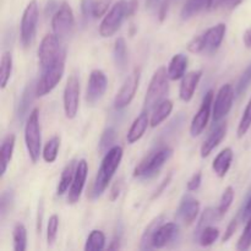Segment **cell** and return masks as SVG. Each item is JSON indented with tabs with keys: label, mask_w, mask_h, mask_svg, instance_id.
I'll use <instances>...</instances> for the list:
<instances>
[{
	"label": "cell",
	"mask_w": 251,
	"mask_h": 251,
	"mask_svg": "<svg viewBox=\"0 0 251 251\" xmlns=\"http://www.w3.org/2000/svg\"><path fill=\"white\" fill-rule=\"evenodd\" d=\"M76 167H77V162H76L75 159H73V161L64 168L63 173H61L60 181H59L58 189H56V194H58L59 196L64 195V194L69 190V186H71V184H73Z\"/></svg>",
	"instance_id": "27"
},
{
	"label": "cell",
	"mask_w": 251,
	"mask_h": 251,
	"mask_svg": "<svg viewBox=\"0 0 251 251\" xmlns=\"http://www.w3.org/2000/svg\"><path fill=\"white\" fill-rule=\"evenodd\" d=\"M36 85L37 83L31 81V82L25 87L24 92H22L21 98H20L19 109H17V115H19L20 122H22V120L26 118V115L28 114L29 107L32 105L33 98L34 96H36Z\"/></svg>",
	"instance_id": "22"
},
{
	"label": "cell",
	"mask_w": 251,
	"mask_h": 251,
	"mask_svg": "<svg viewBox=\"0 0 251 251\" xmlns=\"http://www.w3.org/2000/svg\"><path fill=\"white\" fill-rule=\"evenodd\" d=\"M243 0H208V9L216 10L218 7H227V9H234L238 5L242 4Z\"/></svg>",
	"instance_id": "43"
},
{
	"label": "cell",
	"mask_w": 251,
	"mask_h": 251,
	"mask_svg": "<svg viewBox=\"0 0 251 251\" xmlns=\"http://www.w3.org/2000/svg\"><path fill=\"white\" fill-rule=\"evenodd\" d=\"M149 124V112L144 110V112L135 119V122L132 123L131 127H130L129 132H127V142H129V144H135L136 141H139V140L144 136Z\"/></svg>",
	"instance_id": "21"
},
{
	"label": "cell",
	"mask_w": 251,
	"mask_h": 251,
	"mask_svg": "<svg viewBox=\"0 0 251 251\" xmlns=\"http://www.w3.org/2000/svg\"><path fill=\"white\" fill-rule=\"evenodd\" d=\"M202 76V71H191V73L185 74L183 76V80L180 83V90H179V96L180 100L184 102H190L194 97L196 87H198L200 78Z\"/></svg>",
	"instance_id": "19"
},
{
	"label": "cell",
	"mask_w": 251,
	"mask_h": 251,
	"mask_svg": "<svg viewBox=\"0 0 251 251\" xmlns=\"http://www.w3.org/2000/svg\"><path fill=\"white\" fill-rule=\"evenodd\" d=\"M125 17H129V12H127V1L120 0L117 4L113 5L112 9L109 10V12L105 15L103 21L100 22V36L104 37V38L112 37L113 34L120 28Z\"/></svg>",
	"instance_id": "6"
},
{
	"label": "cell",
	"mask_w": 251,
	"mask_h": 251,
	"mask_svg": "<svg viewBox=\"0 0 251 251\" xmlns=\"http://www.w3.org/2000/svg\"><path fill=\"white\" fill-rule=\"evenodd\" d=\"M14 201L15 194L12 189H6L5 191H2L1 199H0V217H1V220H4L9 215L10 211L12 210Z\"/></svg>",
	"instance_id": "35"
},
{
	"label": "cell",
	"mask_w": 251,
	"mask_h": 251,
	"mask_svg": "<svg viewBox=\"0 0 251 251\" xmlns=\"http://www.w3.org/2000/svg\"><path fill=\"white\" fill-rule=\"evenodd\" d=\"M61 39L55 34H48L44 37L38 48V59L41 70H46L50 65L61 59H66V51L61 46Z\"/></svg>",
	"instance_id": "5"
},
{
	"label": "cell",
	"mask_w": 251,
	"mask_h": 251,
	"mask_svg": "<svg viewBox=\"0 0 251 251\" xmlns=\"http://www.w3.org/2000/svg\"><path fill=\"white\" fill-rule=\"evenodd\" d=\"M251 126V98L248 103L247 108L244 110V114H243L242 120L239 123V126H238V137L242 139V137L245 136L248 131H249Z\"/></svg>",
	"instance_id": "39"
},
{
	"label": "cell",
	"mask_w": 251,
	"mask_h": 251,
	"mask_svg": "<svg viewBox=\"0 0 251 251\" xmlns=\"http://www.w3.org/2000/svg\"><path fill=\"white\" fill-rule=\"evenodd\" d=\"M200 212V202L191 194H185L179 205L176 216L186 226H190Z\"/></svg>",
	"instance_id": "16"
},
{
	"label": "cell",
	"mask_w": 251,
	"mask_h": 251,
	"mask_svg": "<svg viewBox=\"0 0 251 251\" xmlns=\"http://www.w3.org/2000/svg\"><path fill=\"white\" fill-rule=\"evenodd\" d=\"M227 134V124L222 123L221 125H218L215 130L210 134V136L203 141L202 146H201V157L206 158L207 156H210L211 152L221 144L223 139L226 137Z\"/></svg>",
	"instance_id": "20"
},
{
	"label": "cell",
	"mask_w": 251,
	"mask_h": 251,
	"mask_svg": "<svg viewBox=\"0 0 251 251\" xmlns=\"http://www.w3.org/2000/svg\"><path fill=\"white\" fill-rule=\"evenodd\" d=\"M25 142L28 156L33 163H36L41 156L42 149V135L41 124H39V110L34 108L27 118L26 126H25Z\"/></svg>",
	"instance_id": "4"
},
{
	"label": "cell",
	"mask_w": 251,
	"mask_h": 251,
	"mask_svg": "<svg viewBox=\"0 0 251 251\" xmlns=\"http://www.w3.org/2000/svg\"><path fill=\"white\" fill-rule=\"evenodd\" d=\"M15 147V135L10 134L2 140L1 147H0V162H1V176L6 172L7 166L12 158Z\"/></svg>",
	"instance_id": "25"
},
{
	"label": "cell",
	"mask_w": 251,
	"mask_h": 251,
	"mask_svg": "<svg viewBox=\"0 0 251 251\" xmlns=\"http://www.w3.org/2000/svg\"><path fill=\"white\" fill-rule=\"evenodd\" d=\"M115 140V130L114 127H107L103 131L102 136H100V144H98V150L102 153H107L110 149L113 147Z\"/></svg>",
	"instance_id": "37"
},
{
	"label": "cell",
	"mask_w": 251,
	"mask_h": 251,
	"mask_svg": "<svg viewBox=\"0 0 251 251\" xmlns=\"http://www.w3.org/2000/svg\"><path fill=\"white\" fill-rule=\"evenodd\" d=\"M218 237H220V230L217 228L207 226L199 234V242L201 247H211L218 239Z\"/></svg>",
	"instance_id": "36"
},
{
	"label": "cell",
	"mask_w": 251,
	"mask_h": 251,
	"mask_svg": "<svg viewBox=\"0 0 251 251\" xmlns=\"http://www.w3.org/2000/svg\"><path fill=\"white\" fill-rule=\"evenodd\" d=\"M186 68H188V58L184 54H176L172 58L171 63L168 66V77L169 80L176 81L179 78H183L185 75Z\"/></svg>",
	"instance_id": "24"
},
{
	"label": "cell",
	"mask_w": 251,
	"mask_h": 251,
	"mask_svg": "<svg viewBox=\"0 0 251 251\" xmlns=\"http://www.w3.org/2000/svg\"><path fill=\"white\" fill-rule=\"evenodd\" d=\"M140 83V69H134L131 74L126 77L125 82L120 87L114 100L115 109H123L127 107L134 100Z\"/></svg>",
	"instance_id": "11"
},
{
	"label": "cell",
	"mask_w": 251,
	"mask_h": 251,
	"mask_svg": "<svg viewBox=\"0 0 251 251\" xmlns=\"http://www.w3.org/2000/svg\"><path fill=\"white\" fill-rule=\"evenodd\" d=\"M114 60L119 70H124L127 64V49L124 38H118L114 46Z\"/></svg>",
	"instance_id": "30"
},
{
	"label": "cell",
	"mask_w": 251,
	"mask_h": 251,
	"mask_svg": "<svg viewBox=\"0 0 251 251\" xmlns=\"http://www.w3.org/2000/svg\"><path fill=\"white\" fill-rule=\"evenodd\" d=\"M208 6V0H186L181 9L180 16L183 20H189L198 15L201 10Z\"/></svg>",
	"instance_id": "29"
},
{
	"label": "cell",
	"mask_w": 251,
	"mask_h": 251,
	"mask_svg": "<svg viewBox=\"0 0 251 251\" xmlns=\"http://www.w3.org/2000/svg\"><path fill=\"white\" fill-rule=\"evenodd\" d=\"M250 83H251V64L248 66V69L243 73V75L240 76L239 81H238L237 87H235V96H242L243 93L248 90Z\"/></svg>",
	"instance_id": "41"
},
{
	"label": "cell",
	"mask_w": 251,
	"mask_h": 251,
	"mask_svg": "<svg viewBox=\"0 0 251 251\" xmlns=\"http://www.w3.org/2000/svg\"><path fill=\"white\" fill-rule=\"evenodd\" d=\"M38 19V4H37L36 0H32L27 5L26 9H25L21 19V34L20 36H21V43L25 48H28L33 43L34 37H36Z\"/></svg>",
	"instance_id": "8"
},
{
	"label": "cell",
	"mask_w": 251,
	"mask_h": 251,
	"mask_svg": "<svg viewBox=\"0 0 251 251\" xmlns=\"http://www.w3.org/2000/svg\"><path fill=\"white\" fill-rule=\"evenodd\" d=\"M108 86V80L104 73L100 70H93L88 80L87 91H86V100L88 104H95L103 97Z\"/></svg>",
	"instance_id": "14"
},
{
	"label": "cell",
	"mask_w": 251,
	"mask_h": 251,
	"mask_svg": "<svg viewBox=\"0 0 251 251\" xmlns=\"http://www.w3.org/2000/svg\"><path fill=\"white\" fill-rule=\"evenodd\" d=\"M251 217V196L248 200L247 206L244 208V212H243V218H250Z\"/></svg>",
	"instance_id": "54"
},
{
	"label": "cell",
	"mask_w": 251,
	"mask_h": 251,
	"mask_svg": "<svg viewBox=\"0 0 251 251\" xmlns=\"http://www.w3.org/2000/svg\"><path fill=\"white\" fill-rule=\"evenodd\" d=\"M171 179H172V174H169V176H168V178H166V179H164V180H163V183L161 184V186H159V188L157 189V190H156V193H154V195L152 196V199H156V198H158V196L161 195L162 193H163V190H164V189H166V186H168V184L171 183Z\"/></svg>",
	"instance_id": "50"
},
{
	"label": "cell",
	"mask_w": 251,
	"mask_h": 251,
	"mask_svg": "<svg viewBox=\"0 0 251 251\" xmlns=\"http://www.w3.org/2000/svg\"><path fill=\"white\" fill-rule=\"evenodd\" d=\"M163 221H164V216L161 215L158 217L154 218L147 228L145 229L144 234L141 237V242H140V249L141 250H150V249H153L152 248V240H153V235L156 233V230L158 229L159 226L163 225Z\"/></svg>",
	"instance_id": "26"
},
{
	"label": "cell",
	"mask_w": 251,
	"mask_h": 251,
	"mask_svg": "<svg viewBox=\"0 0 251 251\" xmlns=\"http://www.w3.org/2000/svg\"><path fill=\"white\" fill-rule=\"evenodd\" d=\"M123 158V149L120 146H113L109 151L105 153L102 163H100V171L93 183L92 190L90 193L91 199H97L105 191L109 185L113 176L119 168L120 162Z\"/></svg>",
	"instance_id": "1"
},
{
	"label": "cell",
	"mask_w": 251,
	"mask_h": 251,
	"mask_svg": "<svg viewBox=\"0 0 251 251\" xmlns=\"http://www.w3.org/2000/svg\"><path fill=\"white\" fill-rule=\"evenodd\" d=\"M80 104V80L76 75H71L64 90V112L68 119L77 115Z\"/></svg>",
	"instance_id": "10"
},
{
	"label": "cell",
	"mask_w": 251,
	"mask_h": 251,
	"mask_svg": "<svg viewBox=\"0 0 251 251\" xmlns=\"http://www.w3.org/2000/svg\"><path fill=\"white\" fill-rule=\"evenodd\" d=\"M58 229H59V217L56 215L50 216L48 221V227H47V242L48 245L54 244V242L56 240V235H58Z\"/></svg>",
	"instance_id": "40"
},
{
	"label": "cell",
	"mask_w": 251,
	"mask_h": 251,
	"mask_svg": "<svg viewBox=\"0 0 251 251\" xmlns=\"http://www.w3.org/2000/svg\"><path fill=\"white\" fill-rule=\"evenodd\" d=\"M173 154V150L171 147H158L153 150L139 163V166L135 168L134 176L142 179H152L159 173L162 167L164 166L167 161Z\"/></svg>",
	"instance_id": "2"
},
{
	"label": "cell",
	"mask_w": 251,
	"mask_h": 251,
	"mask_svg": "<svg viewBox=\"0 0 251 251\" xmlns=\"http://www.w3.org/2000/svg\"><path fill=\"white\" fill-rule=\"evenodd\" d=\"M12 239L15 251H25L27 249V230L22 223H17L14 227Z\"/></svg>",
	"instance_id": "31"
},
{
	"label": "cell",
	"mask_w": 251,
	"mask_h": 251,
	"mask_svg": "<svg viewBox=\"0 0 251 251\" xmlns=\"http://www.w3.org/2000/svg\"><path fill=\"white\" fill-rule=\"evenodd\" d=\"M233 200H234V190H233L232 186H228V188L225 190V193H223L222 198H221L220 206H218L217 208L221 217H223V216L227 213V211L229 210L230 205H232Z\"/></svg>",
	"instance_id": "38"
},
{
	"label": "cell",
	"mask_w": 251,
	"mask_h": 251,
	"mask_svg": "<svg viewBox=\"0 0 251 251\" xmlns=\"http://www.w3.org/2000/svg\"><path fill=\"white\" fill-rule=\"evenodd\" d=\"M235 97V91L230 83H226L218 91L216 100L213 102V120L216 123L222 120L230 112L233 100Z\"/></svg>",
	"instance_id": "12"
},
{
	"label": "cell",
	"mask_w": 251,
	"mask_h": 251,
	"mask_svg": "<svg viewBox=\"0 0 251 251\" xmlns=\"http://www.w3.org/2000/svg\"><path fill=\"white\" fill-rule=\"evenodd\" d=\"M93 7H95V0H81V11L85 17L93 16Z\"/></svg>",
	"instance_id": "46"
},
{
	"label": "cell",
	"mask_w": 251,
	"mask_h": 251,
	"mask_svg": "<svg viewBox=\"0 0 251 251\" xmlns=\"http://www.w3.org/2000/svg\"><path fill=\"white\" fill-rule=\"evenodd\" d=\"M157 2H158V0H146V6L149 9H152V7L156 6Z\"/></svg>",
	"instance_id": "55"
},
{
	"label": "cell",
	"mask_w": 251,
	"mask_h": 251,
	"mask_svg": "<svg viewBox=\"0 0 251 251\" xmlns=\"http://www.w3.org/2000/svg\"><path fill=\"white\" fill-rule=\"evenodd\" d=\"M226 31H227V27L225 24H218L207 29L202 34L203 44H205V50L203 51L208 54L215 53L222 44L223 38L226 36Z\"/></svg>",
	"instance_id": "18"
},
{
	"label": "cell",
	"mask_w": 251,
	"mask_h": 251,
	"mask_svg": "<svg viewBox=\"0 0 251 251\" xmlns=\"http://www.w3.org/2000/svg\"><path fill=\"white\" fill-rule=\"evenodd\" d=\"M59 147H60V137L54 136L46 144L43 150V159L47 163H53L58 157Z\"/></svg>",
	"instance_id": "34"
},
{
	"label": "cell",
	"mask_w": 251,
	"mask_h": 251,
	"mask_svg": "<svg viewBox=\"0 0 251 251\" xmlns=\"http://www.w3.org/2000/svg\"><path fill=\"white\" fill-rule=\"evenodd\" d=\"M232 161H233L232 149H225L223 151H221V153H218V156L216 157L212 164L213 172L216 173V176H220V178H225V176H227L228 171H229Z\"/></svg>",
	"instance_id": "23"
},
{
	"label": "cell",
	"mask_w": 251,
	"mask_h": 251,
	"mask_svg": "<svg viewBox=\"0 0 251 251\" xmlns=\"http://www.w3.org/2000/svg\"><path fill=\"white\" fill-rule=\"evenodd\" d=\"M105 235L100 230H92L86 240V251H98L104 249Z\"/></svg>",
	"instance_id": "33"
},
{
	"label": "cell",
	"mask_w": 251,
	"mask_h": 251,
	"mask_svg": "<svg viewBox=\"0 0 251 251\" xmlns=\"http://www.w3.org/2000/svg\"><path fill=\"white\" fill-rule=\"evenodd\" d=\"M120 190H122V180L119 181H115V184L113 185L112 190H110V201H115L119 196Z\"/></svg>",
	"instance_id": "49"
},
{
	"label": "cell",
	"mask_w": 251,
	"mask_h": 251,
	"mask_svg": "<svg viewBox=\"0 0 251 251\" xmlns=\"http://www.w3.org/2000/svg\"><path fill=\"white\" fill-rule=\"evenodd\" d=\"M243 41H244L245 47L251 49V28H248L247 31H245L244 37H243Z\"/></svg>",
	"instance_id": "52"
},
{
	"label": "cell",
	"mask_w": 251,
	"mask_h": 251,
	"mask_svg": "<svg viewBox=\"0 0 251 251\" xmlns=\"http://www.w3.org/2000/svg\"><path fill=\"white\" fill-rule=\"evenodd\" d=\"M172 110H173V103H172V100H162V102L154 108L153 114H152L151 117V122H150L151 126L152 127L158 126L161 123H163L164 120L169 117Z\"/></svg>",
	"instance_id": "28"
},
{
	"label": "cell",
	"mask_w": 251,
	"mask_h": 251,
	"mask_svg": "<svg viewBox=\"0 0 251 251\" xmlns=\"http://www.w3.org/2000/svg\"><path fill=\"white\" fill-rule=\"evenodd\" d=\"M42 208H43V203H39V208H38V220H37V230L38 233H41L42 229Z\"/></svg>",
	"instance_id": "53"
},
{
	"label": "cell",
	"mask_w": 251,
	"mask_h": 251,
	"mask_svg": "<svg viewBox=\"0 0 251 251\" xmlns=\"http://www.w3.org/2000/svg\"><path fill=\"white\" fill-rule=\"evenodd\" d=\"M179 234V227L176 223H164L159 226L156 230L152 240V248L153 249H161L167 247L169 243L173 242Z\"/></svg>",
	"instance_id": "17"
},
{
	"label": "cell",
	"mask_w": 251,
	"mask_h": 251,
	"mask_svg": "<svg viewBox=\"0 0 251 251\" xmlns=\"http://www.w3.org/2000/svg\"><path fill=\"white\" fill-rule=\"evenodd\" d=\"M112 0H95V7H93V17H100L105 14L108 6Z\"/></svg>",
	"instance_id": "45"
},
{
	"label": "cell",
	"mask_w": 251,
	"mask_h": 251,
	"mask_svg": "<svg viewBox=\"0 0 251 251\" xmlns=\"http://www.w3.org/2000/svg\"><path fill=\"white\" fill-rule=\"evenodd\" d=\"M251 247V217L248 221L247 226H245V229L243 232L242 237L239 238L237 244V249L240 251H245L250 249Z\"/></svg>",
	"instance_id": "42"
},
{
	"label": "cell",
	"mask_w": 251,
	"mask_h": 251,
	"mask_svg": "<svg viewBox=\"0 0 251 251\" xmlns=\"http://www.w3.org/2000/svg\"><path fill=\"white\" fill-rule=\"evenodd\" d=\"M75 26V17L73 9L68 2H61L51 17V28L54 34L60 39H65L73 32Z\"/></svg>",
	"instance_id": "9"
},
{
	"label": "cell",
	"mask_w": 251,
	"mask_h": 251,
	"mask_svg": "<svg viewBox=\"0 0 251 251\" xmlns=\"http://www.w3.org/2000/svg\"><path fill=\"white\" fill-rule=\"evenodd\" d=\"M64 70H65V59H61L42 71L41 80L36 85V97H44L51 92L63 78Z\"/></svg>",
	"instance_id": "7"
},
{
	"label": "cell",
	"mask_w": 251,
	"mask_h": 251,
	"mask_svg": "<svg viewBox=\"0 0 251 251\" xmlns=\"http://www.w3.org/2000/svg\"><path fill=\"white\" fill-rule=\"evenodd\" d=\"M12 74V55L10 51L4 53L1 56V65H0V77H1V88L4 90L6 87L7 82H9L10 77Z\"/></svg>",
	"instance_id": "32"
},
{
	"label": "cell",
	"mask_w": 251,
	"mask_h": 251,
	"mask_svg": "<svg viewBox=\"0 0 251 251\" xmlns=\"http://www.w3.org/2000/svg\"><path fill=\"white\" fill-rule=\"evenodd\" d=\"M201 178H202V176H201V173L199 172V173L194 174L193 178L189 180L188 183V190L189 191H196L199 188H200L201 185Z\"/></svg>",
	"instance_id": "47"
},
{
	"label": "cell",
	"mask_w": 251,
	"mask_h": 251,
	"mask_svg": "<svg viewBox=\"0 0 251 251\" xmlns=\"http://www.w3.org/2000/svg\"><path fill=\"white\" fill-rule=\"evenodd\" d=\"M58 4H56L54 0H49V2L47 4V7H46V14L47 15H51L53 14V11L55 12L56 10H58Z\"/></svg>",
	"instance_id": "51"
},
{
	"label": "cell",
	"mask_w": 251,
	"mask_h": 251,
	"mask_svg": "<svg viewBox=\"0 0 251 251\" xmlns=\"http://www.w3.org/2000/svg\"><path fill=\"white\" fill-rule=\"evenodd\" d=\"M88 173V164L86 162V159H81L77 162V167H76L75 176H74V181L70 186V190H69L68 195V201L69 203L74 205V203L77 202L80 200L81 193L83 190V186H85L86 178H87Z\"/></svg>",
	"instance_id": "15"
},
{
	"label": "cell",
	"mask_w": 251,
	"mask_h": 251,
	"mask_svg": "<svg viewBox=\"0 0 251 251\" xmlns=\"http://www.w3.org/2000/svg\"><path fill=\"white\" fill-rule=\"evenodd\" d=\"M213 98H215V92L212 90L208 91L205 95V97H203L202 104H201L200 109H199V112L194 117L190 125V135L193 137L201 135L203 130L206 129V125H207L211 115V108L213 105Z\"/></svg>",
	"instance_id": "13"
},
{
	"label": "cell",
	"mask_w": 251,
	"mask_h": 251,
	"mask_svg": "<svg viewBox=\"0 0 251 251\" xmlns=\"http://www.w3.org/2000/svg\"><path fill=\"white\" fill-rule=\"evenodd\" d=\"M168 78V73L163 66L153 74L149 88H147L146 97H145L144 110L150 112L154 109L164 100L169 90Z\"/></svg>",
	"instance_id": "3"
},
{
	"label": "cell",
	"mask_w": 251,
	"mask_h": 251,
	"mask_svg": "<svg viewBox=\"0 0 251 251\" xmlns=\"http://www.w3.org/2000/svg\"><path fill=\"white\" fill-rule=\"evenodd\" d=\"M188 50L190 53L194 54H199V53H203L205 50V44H203V38L202 34L199 37H195L190 43L188 44Z\"/></svg>",
	"instance_id": "44"
},
{
	"label": "cell",
	"mask_w": 251,
	"mask_h": 251,
	"mask_svg": "<svg viewBox=\"0 0 251 251\" xmlns=\"http://www.w3.org/2000/svg\"><path fill=\"white\" fill-rule=\"evenodd\" d=\"M237 227H238V221L237 220H233L232 222H230L229 225H228L227 230H226L225 235H223V238H222V242L223 243L228 242V240H229L230 238L233 237V234H234L235 230H237Z\"/></svg>",
	"instance_id": "48"
}]
</instances>
